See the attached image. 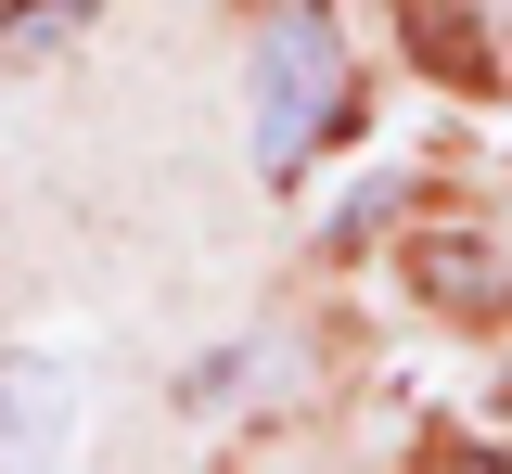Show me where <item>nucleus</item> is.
Wrapping results in <instances>:
<instances>
[{
    "instance_id": "20e7f679",
    "label": "nucleus",
    "mask_w": 512,
    "mask_h": 474,
    "mask_svg": "<svg viewBox=\"0 0 512 474\" xmlns=\"http://www.w3.org/2000/svg\"><path fill=\"white\" fill-rule=\"evenodd\" d=\"M423 282H436V295H474V308H500V295H512V270H500V257H474V244H461V257L436 244V257H423Z\"/></svg>"
},
{
    "instance_id": "7ed1b4c3",
    "label": "nucleus",
    "mask_w": 512,
    "mask_h": 474,
    "mask_svg": "<svg viewBox=\"0 0 512 474\" xmlns=\"http://www.w3.org/2000/svg\"><path fill=\"white\" fill-rule=\"evenodd\" d=\"M77 26H90V0H26V13H13V39H0V65H26V52H64Z\"/></svg>"
},
{
    "instance_id": "f257e3e1",
    "label": "nucleus",
    "mask_w": 512,
    "mask_h": 474,
    "mask_svg": "<svg viewBox=\"0 0 512 474\" xmlns=\"http://www.w3.org/2000/svg\"><path fill=\"white\" fill-rule=\"evenodd\" d=\"M244 116H256V180H295L320 141L359 116V77H346V39L320 0H269L256 13V52H244Z\"/></svg>"
},
{
    "instance_id": "f03ea898",
    "label": "nucleus",
    "mask_w": 512,
    "mask_h": 474,
    "mask_svg": "<svg viewBox=\"0 0 512 474\" xmlns=\"http://www.w3.org/2000/svg\"><path fill=\"white\" fill-rule=\"evenodd\" d=\"M0 449H64V385L52 372H13L0 385Z\"/></svg>"
}]
</instances>
